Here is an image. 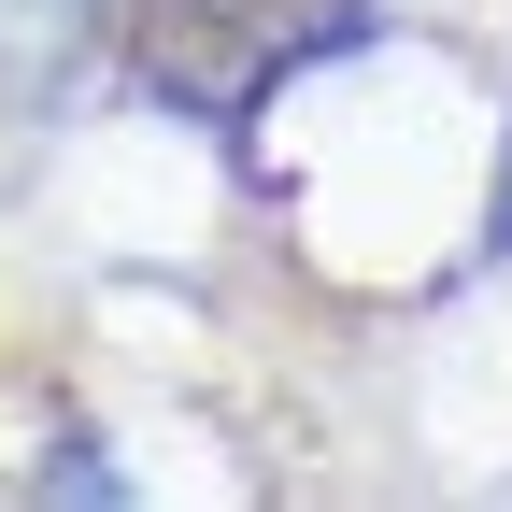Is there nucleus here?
<instances>
[{"label": "nucleus", "instance_id": "obj_1", "mask_svg": "<svg viewBox=\"0 0 512 512\" xmlns=\"http://www.w3.org/2000/svg\"><path fill=\"white\" fill-rule=\"evenodd\" d=\"M370 0H128V57L185 114H242L271 72H299L313 43H342Z\"/></svg>", "mask_w": 512, "mask_h": 512}, {"label": "nucleus", "instance_id": "obj_2", "mask_svg": "<svg viewBox=\"0 0 512 512\" xmlns=\"http://www.w3.org/2000/svg\"><path fill=\"white\" fill-rule=\"evenodd\" d=\"M29 15H72V0H29Z\"/></svg>", "mask_w": 512, "mask_h": 512}, {"label": "nucleus", "instance_id": "obj_3", "mask_svg": "<svg viewBox=\"0 0 512 512\" xmlns=\"http://www.w3.org/2000/svg\"><path fill=\"white\" fill-rule=\"evenodd\" d=\"M498 242H512V200H498Z\"/></svg>", "mask_w": 512, "mask_h": 512}]
</instances>
